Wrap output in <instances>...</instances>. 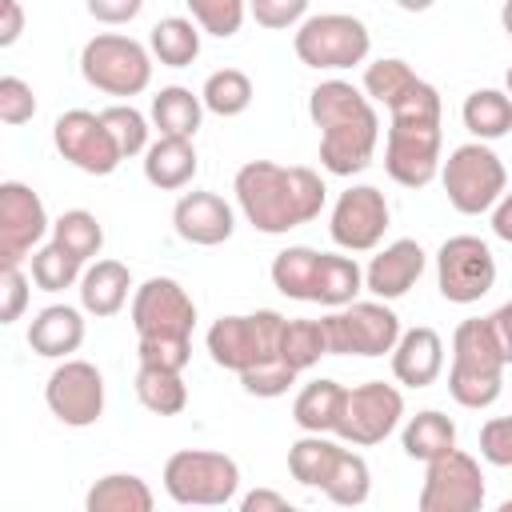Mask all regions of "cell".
I'll list each match as a JSON object with an SVG mask.
<instances>
[{"label":"cell","mask_w":512,"mask_h":512,"mask_svg":"<svg viewBox=\"0 0 512 512\" xmlns=\"http://www.w3.org/2000/svg\"><path fill=\"white\" fill-rule=\"evenodd\" d=\"M248 12L260 28L284 32V28H300L308 20V0H248Z\"/></svg>","instance_id":"f6af8a7d"},{"label":"cell","mask_w":512,"mask_h":512,"mask_svg":"<svg viewBox=\"0 0 512 512\" xmlns=\"http://www.w3.org/2000/svg\"><path fill=\"white\" fill-rule=\"evenodd\" d=\"M492 328H496L500 348H504V356H508V364H512V300L500 304V308L492 312Z\"/></svg>","instance_id":"11a10c76"},{"label":"cell","mask_w":512,"mask_h":512,"mask_svg":"<svg viewBox=\"0 0 512 512\" xmlns=\"http://www.w3.org/2000/svg\"><path fill=\"white\" fill-rule=\"evenodd\" d=\"M28 308V276L20 264H4L0 272V324H16Z\"/></svg>","instance_id":"c3c4849f"},{"label":"cell","mask_w":512,"mask_h":512,"mask_svg":"<svg viewBox=\"0 0 512 512\" xmlns=\"http://www.w3.org/2000/svg\"><path fill=\"white\" fill-rule=\"evenodd\" d=\"M372 492V472H368V460L352 448H340L336 464H332V476L324 484V496L340 508H360Z\"/></svg>","instance_id":"e575fe53"},{"label":"cell","mask_w":512,"mask_h":512,"mask_svg":"<svg viewBox=\"0 0 512 512\" xmlns=\"http://www.w3.org/2000/svg\"><path fill=\"white\" fill-rule=\"evenodd\" d=\"M236 204L244 220L264 232V236H284L308 220L320 216L324 208V180L312 168H284L276 160H248L236 180H232Z\"/></svg>","instance_id":"6da1fadb"},{"label":"cell","mask_w":512,"mask_h":512,"mask_svg":"<svg viewBox=\"0 0 512 512\" xmlns=\"http://www.w3.org/2000/svg\"><path fill=\"white\" fill-rule=\"evenodd\" d=\"M48 412L68 428H88L104 416V376L88 360H60L44 384Z\"/></svg>","instance_id":"9a60e30c"},{"label":"cell","mask_w":512,"mask_h":512,"mask_svg":"<svg viewBox=\"0 0 512 512\" xmlns=\"http://www.w3.org/2000/svg\"><path fill=\"white\" fill-rule=\"evenodd\" d=\"M420 512H480L484 508V472L480 460L452 448L424 464Z\"/></svg>","instance_id":"4fadbf2b"},{"label":"cell","mask_w":512,"mask_h":512,"mask_svg":"<svg viewBox=\"0 0 512 512\" xmlns=\"http://www.w3.org/2000/svg\"><path fill=\"white\" fill-rule=\"evenodd\" d=\"M88 16L100 24H132L144 8V0H84Z\"/></svg>","instance_id":"f907efd6"},{"label":"cell","mask_w":512,"mask_h":512,"mask_svg":"<svg viewBox=\"0 0 512 512\" xmlns=\"http://www.w3.org/2000/svg\"><path fill=\"white\" fill-rule=\"evenodd\" d=\"M280 332H284V316L272 308H260L248 316H220L204 340H208V356L220 368L240 376L252 364L280 356Z\"/></svg>","instance_id":"9c48e42d"},{"label":"cell","mask_w":512,"mask_h":512,"mask_svg":"<svg viewBox=\"0 0 512 512\" xmlns=\"http://www.w3.org/2000/svg\"><path fill=\"white\" fill-rule=\"evenodd\" d=\"M136 356H140V364H160V368H180L184 372V364L192 360V340H140V348H136Z\"/></svg>","instance_id":"681fc988"},{"label":"cell","mask_w":512,"mask_h":512,"mask_svg":"<svg viewBox=\"0 0 512 512\" xmlns=\"http://www.w3.org/2000/svg\"><path fill=\"white\" fill-rule=\"evenodd\" d=\"M80 268H84V260H76V256H72L68 248H60L56 240L32 252V284H36L40 292H64V288H72V284L84 276Z\"/></svg>","instance_id":"ab89813d"},{"label":"cell","mask_w":512,"mask_h":512,"mask_svg":"<svg viewBox=\"0 0 512 512\" xmlns=\"http://www.w3.org/2000/svg\"><path fill=\"white\" fill-rule=\"evenodd\" d=\"M428 256L416 240H392L388 248H380L372 256V264L364 268V288L376 296V300H400L412 292V284L420 280Z\"/></svg>","instance_id":"d6986e66"},{"label":"cell","mask_w":512,"mask_h":512,"mask_svg":"<svg viewBox=\"0 0 512 512\" xmlns=\"http://www.w3.org/2000/svg\"><path fill=\"white\" fill-rule=\"evenodd\" d=\"M504 92L512 96V64H508V76H504Z\"/></svg>","instance_id":"680465c9"},{"label":"cell","mask_w":512,"mask_h":512,"mask_svg":"<svg viewBox=\"0 0 512 512\" xmlns=\"http://www.w3.org/2000/svg\"><path fill=\"white\" fill-rule=\"evenodd\" d=\"M440 184L448 204L460 216H480V212H492V204L508 192V172H504V160L484 140H468L452 148L448 160L440 164Z\"/></svg>","instance_id":"277c9868"},{"label":"cell","mask_w":512,"mask_h":512,"mask_svg":"<svg viewBox=\"0 0 512 512\" xmlns=\"http://www.w3.org/2000/svg\"><path fill=\"white\" fill-rule=\"evenodd\" d=\"M500 24H504V32H508V40H512V0H504V8H500Z\"/></svg>","instance_id":"6f0895ef"},{"label":"cell","mask_w":512,"mask_h":512,"mask_svg":"<svg viewBox=\"0 0 512 512\" xmlns=\"http://www.w3.org/2000/svg\"><path fill=\"white\" fill-rule=\"evenodd\" d=\"M184 4H188L192 20L200 24V32L220 36V40L236 36L248 16V0H184Z\"/></svg>","instance_id":"60d3db41"},{"label":"cell","mask_w":512,"mask_h":512,"mask_svg":"<svg viewBox=\"0 0 512 512\" xmlns=\"http://www.w3.org/2000/svg\"><path fill=\"white\" fill-rule=\"evenodd\" d=\"M504 348H500V336L492 328V316H472V320H460L456 332H452V368L448 372H460V376H504Z\"/></svg>","instance_id":"ffe728a7"},{"label":"cell","mask_w":512,"mask_h":512,"mask_svg":"<svg viewBox=\"0 0 512 512\" xmlns=\"http://www.w3.org/2000/svg\"><path fill=\"white\" fill-rule=\"evenodd\" d=\"M400 416H404V392L396 384L368 380V384L348 388L336 436L352 448H372V444H380L396 432Z\"/></svg>","instance_id":"7c38bea8"},{"label":"cell","mask_w":512,"mask_h":512,"mask_svg":"<svg viewBox=\"0 0 512 512\" xmlns=\"http://www.w3.org/2000/svg\"><path fill=\"white\" fill-rule=\"evenodd\" d=\"M172 228L196 248H216L236 232V212L216 192H184L172 208Z\"/></svg>","instance_id":"ac0fdd59"},{"label":"cell","mask_w":512,"mask_h":512,"mask_svg":"<svg viewBox=\"0 0 512 512\" xmlns=\"http://www.w3.org/2000/svg\"><path fill=\"white\" fill-rule=\"evenodd\" d=\"M400 444H404V452H408L412 460H424V464H428V460H436V456H444V452L456 448V424H452L444 412L424 408V412H416V416L404 424Z\"/></svg>","instance_id":"1f68e13d"},{"label":"cell","mask_w":512,"mask_h":512,"mask_svg":"<svg viewBox=\"0 0 512 512\" xmlns=\"http://www.w3.org/2000/svg\"><path fill=\"white\" fill-rule=\"evenodd\" d=\"M436 284L448 304H476L496 284V256L480 236H448L436 252Z\"/></svg>","instance_id":"8fae6325"},{"label":"cell","mask_w":512,"mask_h":512,"mask_svg":"<svg viewBox=\"0 0 512 512\" xmlns=\"http://www.w3.org/2000/svg\"><path fill=\"white\" fill-rule=\"evenodd\" d=\"M84 504H88V512H152L156 500H152V488L140 476L108 472L88 488Z\"/></svg>","instance_id":"f546056e"},{"label":"cell","mask_w":512,"mask_h":512,"mask_svg":"<svg viewBox=\"0 0 512 512\" xmlns=\"http://www.w3.org/2000/svg\"><path fill=\"white\" fill-rule=\"evenodd\" d=\"M336 456H340V444L328 440V432H304V436L288 448V472H292L296 484H304V488H320V492H324Z\"/></svg>","instance_id":"4dcf8cb0"},{"label":"cell","mask_w":512,"mask_h":512,"mask_svg":"<svg viewBox=\"0 0 512 512\" xmlns=\"http://www.w3.org/2000/svg\"><path fill=\"white\" fill-rule=\"evenodd\" d=\"M36 116V96L32 84L20 76H0V120L4 124H28Z\"/></svg>","instance_id":"bcb514c9"},{"label":"cell","mask_w":512,"mask_h":512,"mask_svg":"<svg viewBox=\"0 0 512 512\" xmlns=\"http://www.w3.org/2000/svg\"><path fill=\"white\" fill-rule=\"evenodd\" d=\"M132 328L136 340H192L196 300L172 276H152L132 292Z\"/></svg>","instance_id":"30bf717a"},{"label":"cell","mask_w":512,"mask_h":512,"mask_svg":"<svg viewBox=\"0 0 512 512\" xmlns=\"http://www.w3.org/2000/svg\"><path fill=\"white\" fill-rule=\"evenodd\" d=\"M504 392V376H460V372H448V396L460 404V408H492Z\"/></svg>","instance_id":"ee69618b"},{"label":"cell","mask_w":512,"mask_h":512,"mask_svg":"<svg viewBox=\"0 0 512 512\" xmlns=\"http://www.w3.org/2000/svg\"><path fill=\"white\" fill-rule=\"evenodd\" d=\"M344 396H348V388L336 384V380H328V376L304 384V388L296 392V400H292V420H296V428H300V432H336L340 412H344Z\"/></svg>","instance_id":"d4e9b609"},{"label":"cell","mask_w":512,"mask_h":512,"mask_svg":"<svg viewBox=\"0 0 512 512\" xmlns=\"http://www.w3.org/2000/svg\"><path fill=\"white\" fill-rule=\"evenodd\" d=\"M288 508H292L288 496H280L272 488H256V492H248L240 500V512H288Z\"/></svg>","instance_id":"f5cc1de1"},{"label":"cell","mask_w":512,"mask_h":512,"mask_svg":"<svg viewBox=\"0 0 512 512\" xmlns=\"http://www.w3.org/2000/svg\"><path fill=\"white\" fill-rule=\"evenodd\" d=\"M48 212L44 200L20 184L4 180L0 184V264H24L32 260V248L48 236Z\"/></svg>","instance_id":"e0dca14e"},{"label":"cell","mask_w":512,"mask_h":512,"mask_svg":"<svg viewBox=\"0 0 512 512\" xmlns=\"http://www.w3.org/2000/svg\"><path fill=\"white\" fill-rule=\"evenodd\" d=\"M328 356H384L400 340V316L384 300H352L320 316Z\"/></svg>","instance_id":"ba28073f"},{"label":"cell","mask_w":512,"mask_h":512,"mask_svg":"<svg viewBox=\"0 0 512 512\" xmlns=\"http://www.w3.org/2000/svg\"><path fill=\"white\" fill-rule=\"evenodd\" d=\"M460 116H464V128L476 140H484V144L488 140H500V136L512 132V96L500 92V88H476L464 100Z\"/></svg>","instance_id":"d6a6232c"},{"label":"cell","mask_w":512,"mask_h":512,"mask_svg":"<svg viewBox=\"0 0 512 512\" xmlns=\"http://www.w3.org/2000/svg\"><path fill=\"white\" fill-rule=\"evenodd\" d=\"M148 52L164 68H188L200 56V24L188 16H164L148 32Z\"/></svg>","instance_id":"83f0119b"},{"label":"cell","mask_w":512,"mask_h":512,"mask_svg":"<svg viewBox=\"0 0 512 512\" xmlns=\"http://www.w3.org/2000/svg\"><path fill=\"white\" fill-rule=\"evenodd\" d=\"M296 376H300V372H296L284 356H272V360L252 364L248 372H240V384H244L248 396H264V400H272V396H284V392L296 384Z\"/></svg>","instance_id":"7bdbcfd3"},{"label":"cell","mask_w":512,"mask_h":512,"mask_svg":"<svg viewBox=\"0 0 512 512\" xmlns=\"http://www.w3.org/2000/svg\"><path fill=\"white\" fill-rule=\"evenodd\" d=\"M200 160H196V148L192 140L184 136H156L144 152V180L160 192H176V188H188L192 176H196Z\"/></svg>","instance_id":"603a6c76"},{"label":"cell","mask_w":512,"mask_h":512,"mask_svg":"<svg viewBox=\"0 0 512 512\" xmlns=\"http://www.w3.org/2000/svg\"><path fill=\"white\" fill-rule=\"evenodd\" d=\"M52 240H56L60 248H68L76 260H92V256H100V248H104V228H100V220H96L92 212L72 208V212H64V216L52 224Z\"/></svg>","instance_id":"f35d334b"},{"label":"cell","mask_w":512,"mask_h":512,"mask_svg":"<svg viewBox=\"0 0 512 512\" xmlns=\"http://www.w3.org/2000/svg\"><path fill=\"white\" fill-rule=\"evenodd\" d=\"M280 356H284L296 372H308L312 364H320V356H328L324 324H320V320H284Z\"/></svg>","instance_id":"74e56055"},{"label":"cell","mask_w":512,"mask_h":512,"mask_svg":"<svg viewBox=\"0 0 512 512\" xmlns=\"http://www.w3.org/2000/svg\"><path fill=\"white\" fill-rule=\"evenodd\" d=\"M84 344V316L72 304H48L28 324V348L44 360H68Z\"/></svg>","instance_id":"7402d4cb"},{"label":"cell","mask_w":512,"mask_h":512,"mask_svg":"<svg viewBox=\"0 0 512 512\" xmlns=\"http://www.w3.org/2000/svg\"><path fill=\"white\" fill-rule=\"evenodd\" d=\"M80 76L104 96H140L152 84V56L120 32H96L80 48Z\"/></svg>","instance_id":"52a82bcc"},{"label":"cell","mask_w":512,"mask_h":512,"mask_svg":"<svg viewBox=\"0 0 512 512\" xmlns=\"http://www.w3.org/2000/svg\"><path fill=\"white\" fill-rule=\"evenodd\" d=\"M308 116L320 128V164L332 176H356L380 144L376 104L348 80H320L308 92Z\"/></svg>","instance_id":"7a4b0ae2"},{"label":"cell","mask_w":512,"mask_h":512,"mask_svg":"<svg viewBox=\"0 0 512 512\" xmlns=\"http://www.w3.org/2000/svg\"><path fill=\"white\" fill-rule=\"evenodd\" d=\"M24 32V8L20 0H0V48H12Z\"/></svg>","instance_id":"816d5d0a"},{"label":"cell","mask_w":512,"mask_h":512,"mask_svg":"<svg viewBox=\"0 0 512 512\" xmlns=\"http://www.w3.org/2000/svg\"><path fill=\"white\" fill-rule=\"evenodd\" d=\"M240 488V468L232 456L224 452H208V448H180L168 456L164 464V492L176 504H192V508H220L236 496Z\"/></svg>","instance_id":"8992f818"},{"label":"cell","mask_w":512,"mask_h":512,"mask_svg":"<svg viewBox=\"0 0 512 512\" xmlns=\"http://www.w3.org/2000/svg\"><path fill=\"white\" fill-rule=\"evenodd\" d=\"M200 120H204V100L184 88V84H168L152 96V124L160 136H184L192 140L200 132Z\"/></svg>","instance_id":"484cf974"},{"label":"cell","mask_w":512,"mask_h":512,"mask_svg":"<svg viewBox=\"0 0 512 512\" xmlns=\"http://www.w3.org/2000/svg\"><path fill=\"white\" fill-rule=\"evenodd\" d=\"M444 372V340L436 328H408L392 348V376L404 388H428Z\"/></svg>","instance_id":"44dd1931"},{"label":"cell","mask_w":512,"mask_h":512,"mask_svg":"<svg viewBox=\"0 0 512 512\" xmlns=\"http://www.w3.org/2000/svg\"><path fill=\"white\" fill-rule=\"evenodd\" d=\"M136 400L156 416H180L188 408V384H184L180 368L140 364L136 368Z\"/></svg>","instance_id":"f1b7e54d"},{"label":"cell","mask_w":512,"mask_h":512,"mask_svg":"<svg viewBox=\"0 0 512 512\" xmlns=\"http://www.w3.org/2000/svg\"><path fill=\"white\" fill-rule=\"evenodd\" d=\"M316 264H320V252H316V248L292 244V248L276 252V260H272V284H276L288 300H312Z\"/></svg>","instance_id":"836d02e7"},{"label":"cell","mask_w":512,"mask_h":512,"mask_svg":"<svg viewBox=\"0 0 512 512\" xmlns=\"http://www.w3.org/2000/svg\"><path fill=\"white\" fill-rule=\"evenodd\" d=\"M416 72L400 60V56H380V60H372L368 68H364V96L372 100V104H384V108H392V104H400L412 88H416Z\"/></svg>","instance_id":"d590c367"},{"label":"cell","mask_w":512,"mask_h":512,"mask_svg":"<svg viewBox=\"0 0 512 512\" xmlns=\"http://www.w3.org/2000/svg\"><path fill=\"white\" fill-rule=\"evenodd\" d=\"M440 92L428 80L388 108V136H384V172L400 188H424L440 176Z\"/></svg>","instance_id":"3957f363"},{"label":"cell","mask_w":512,"mask_h":512,"mask_svg":"<svg viewBox=\"0 0 512 512\" xmlns=\"http://www.w3.org/2000/svg\"><path fill=\"white\" fill-rule=\"evenodd\" d=\"M384 228H388V200L376 184H352L332 204L328 232L332 244L344 252H372L384 240Z\"/></svg>","instance_id":"2e32d148"},{"label":"cell","mask_w":512,"mask_h":512,"mask_svg":"<svg viewBox=\"0 0 512 512\" xmlns=\"http://www.w3.org/2000/svg\"><path fill=\"white\" fill-rule=\"evenodd\" d=\"M52 144L72 168H80L88 176H112L120 168V160H124L116 140H112V132H108V124H104V116L88 112V108H68L64 116H56Z\"/></svg>","instance_id":"5bb4252c"},{"label":"cell","mask_w":512,"mask_h":512,"mask_svg":"<svg viewBox=\"0 0 512 512\" xmlns=\"http://www.w3.org/2000/svg\"><path fill=\"white\" fill-rule=\"evenodd\" d=\"M292 48H296V60L304 68H316V72H340V68H352V64H364L368 60V48H372V32L360 16H348V12H320V16H308L296 36H292Z\"/></svg>","instance_id":"5b68a950"},{"label":"cell","mask_w":512,"mask_h":512,"mask_svg":"<svg viewBox=\"0 0 512 512\" xmlns=\"http://www.w3.org/2000/svg\"><path fill=\"white\" fill-rule=\"evenodd\" d=\"M128 292H132V272L120 260H96L80 276V308L100 320L116 316L128 304Z\"/></svg>","instance_id":"cb8c5ba5"},{"label":"cell","mask_w":512,"mask_h":512,"mask_svg":"<svg viewBox=\"0 0 512 512\" xmlns=\"http://www.w3.org/2000/svg\"><path fill=\"white\" fill-rule=\"evenodd\" d=\"M396 4H400L404 12H428V8L436 4V0H396Z\"/></svg>","instance_id":"9f6ffc18"},{"label":"cell","mask_w":512,"mask_h":512,"mask_svg":"<svg viewBox=\"0 0 512 512\" xmlns=\"http://www.w3.org/2000/svg\"><path fill=\"white\" fill-rule=\"evenodd\" d=\"M500 512H512V500H504V504H500Z\"/></svg>","instance_id":"91938a15"},{"label":"cell","mask_w":512,"mask_h":512,"mask_svg":"<svg viewBox=\"0 0 512 512\" xmlns=\"http://www.w3.org/2000/svg\"><path fill=\"white\" fill-rule=\"evenodd\" d=\"M492 232L512 244V192H504V196L492 204Z\"/></svg>","instance_id":"db71d44e"},{"label":"cell","mask_w":512,"mask_h":512,"mask_svg":"<svg viewBox=\"0 0 512 512\" xmlns=\"http://www.w3.org/2000/svg\"><path fill=\"white\" fill-rule=\"evenodd\" d=\"M364 288V268L352 256L340 252H320L316 264V288H312V304L324 308H344L356 300V292Z\"/></svg>","instance_id":"4316f807"},{"label":"cell","mask_w":512,"mask_h":512,"mask_svg":"<svg viewBox=\"0 0 512 512\" xmlns=\"http://www.w3.org/2000/svg\"><path fill=\"white\" fill-rule=\"evenodd\" d=\"M100 116H104V124H108V132H112V140H116V148H120L124 160L148 152V120L132 104H112Z\"/></svg>","instance_id":"b9f144b4"},{"label":"cell","mask_w":512,"mask_h":512,"mask_svg":"<svg viewBox=\"0 0 512 512\" xmlns=\"http://www.w3.org/2000/svg\"><path fill=\"white\" fill-rule=\"evenodd\" d=\"M480 456L496 468H512V416H492L480 428Z\"/></svg>","instance_id":"7dc6e473"},{"label":"cell","mask_w":512,"mask_h":512,"mask_svg":"<svg viewBox=\"0 0 512 512\" xmlns=\"http://www.w3.org/2000/svg\"><path fill=\"white\" fill-rule=\"evenodd\" d=\"M200 100H204V108L216 112V116H240V112H248V104H252V80H248V72H240V68H220V72H212V76L204 80Z\"/></svg>","instance_id":"8d00e7d4"}]
</instances>
